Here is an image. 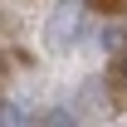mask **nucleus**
Segmentation results:
<instances>
[{"label":"nucleus","mask_w":127,"mask_h":127,"mask_svg":"<svg viewBox=\"0 0 127 127\" xmlns=\"http://www.w3.org/2000/svg\"><path fill=\"white\" fill-rule=\"evenodd\" d=\"M78 34H83V0H59L49 10V30H44L49 49H68Z\"/></svg>","instance_id":"nucleus-1"},{"label":"nucleus","mask_w":127,"mask_h":127,"mask_svg":"<svg viewBox=\"0 0 127 127\" xmlns=\"http://www.w3.org/2000/svg\"><path fill=\"white\" fill-rule=\"evenodd\" d=\"M0 127H25V108L5 98V108H0Z\"/></svg>","instance_id":"nucleus-2"},{"label":"nucleus","mask_w":127,"mask_h":127,"mask_svg":"<svg viewBox=\"0 0 127 127\" xmlns=\"http://www.w3.org/2000/svg\"><path fill=\"white\" fill-rule=\"evenodd\" d=\"M39 127H78V122H73V112H64V108H49Z\"/></svg>","instance_id":"nucleus-3"},{"label":"nucleus","mask_w":127,"mask_h":127,"mask_svg":"<svg viewBox=\"0 0 127 127\" xmlns=\"http://www.w3.org/2000/svg\"><path fill=\"white\" fill-rule=\"evenodd\" d=\"M93 5H103V10H127V0H93Z\"/></svg>","instance_id":"nucleus-4"},{"label":"nucleus","mask_w":127,"mask_h":127,"mask_svg":"<svg viewBox=\"0 0 127 127\" xmlns=\"http://www.w3.org/2000/svg\"><path fill=\"white\" fill-rule=\"evenodd\" d=\"M122 83H127V59H122Z\"/></svg>","instance_id":"nucleus-5"}]
</instances>
